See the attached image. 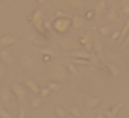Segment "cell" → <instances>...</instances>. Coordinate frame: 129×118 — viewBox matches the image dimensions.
<instances>
[{
    "label": "cell",
    "instance_id": "16",
    "mask_svg": "<svg viewBox=\"0 0 129 118\" xmlns=\"http://www.w3.org/2000/svg\"><path fill=\"white\" fill-rule=\"evenodd\" d=\"M28 39H29V42H31V43H34V45H36V46H42V45H45V42H46L45 38H43L42 35H38V34L29 35Z\"/></svg>",
    "mask_w": 129,
    "mask_h": 118
},
{
    "label": "cell",
    "instance_id": "3",
    "mask_svg": "<svg viewBox=\"0 0 129 118\" xmlns=\"http://www.w3.org/2000/svg\"><path fill=\"white\" fill-rule=\"evenodd\" d=\"M42 17H43V11H42L40 9L36 10V11L32 14V17H31L32 25H34L35 29H36V31H39L40 34L46 32V31H45V25H43V21H42Z\"/></svg>",
    "mask_w": 129,
    "mask_h": 118
},
{
    "label": "cell",
    "instance_id": "28",
    "mask_svg": "<svg viewBox=\"0 0 129 118\" xmlns=\"http://www.w3.org/2000/svg\"><path fill=\"white\" fill-rule=\"evenodd\" d=\"M122 2V13L125 15H129V0H121Z\"/></svg>",
    "mask_w": 129,
    "mask_h": 118
},
{
    "label": "cell",
    "instance_id": "26",
    "mask_svg": "<svg viewBox=\"0 0 129 118\" xmlns=\"http://www.w3.org/2000/svg\"><path fill=\"white\" fill-rule=\"evenodd\" d=\"M42 96L40 97H34L32 99V101H31V106L34 107V108H38V107H40V104H42Z\"/></svg>",
    "mask_w": 129,
    "mask_h": 118
},
{
    "label": "cell",
    "instance_id": "11",
    "mask_svg": "<svg viewBox=\"0 0 129 118\" xmlns=\"http://www.w3.org/2000/svg\"><path fill=\"white\" fill-rule=\"evenodd\" d=\"M107 20H108L110 22H114V24H117L118 21H119V15H118L117 6H115V4H112L111 9L108 10V13H107Z\"/></svg>",
    "mask_w": 129,
    "mask_h": 118
},
{
    "label": "cell",
    "instance_id": "15",
    "mask_svg": "<svg viewBox=\"0 0 129 118\" xmlns=\"http://www.w3.org/2000/svg\"><path fill=\"white\" fill-rule=\"evenodd\" d=\"M0 58H2V61H3L4 64H7V65L13 64V61H14L13 54L10 53L9 50H2V51H0Z\"/></svg>",
    "mask_w": 129,
    "mask_h": 118
},
{
    "label": "cell",
    "instance_id": "33",
    "mask_svg": "<svg viewBox=\"0 0 129 118\" xmlns=\"http://www.w3.org/2000/svg\"><path fill=\"white\" fill-rule=\"evenodd\" d=\"M67 67H68V70H70L74 75H76V74H78V70H76V67L74 64H67Z\"/></svg>",
    "mask_w": 129,
    "mask_h": 118
},
{
    "label": "cell",
    "instance_id": "35",
    "mask_svg": "<svg viewBox=\"0 0 129 118\" xmlns=\"http://www.w3.org/2000/svg\"><path fill=\"white\" fill-rule=\"evenodd\" d=\"M4 75H6V67L3 64H0V79H3Z\"/></svg>",
    "mask_w": 129,
    "mask_h": 118
},
{
    "label": "cell",
    "instance_id": "36",
    "mask_svg": "<svg viewBox=\"0 0 129 118\" xmlns=\"http://www.w3.org/2000/svg\"><path fill=\"white\" fill-rule=\"evenodd\" d=\"M119 36H121V31H115V32H112V34H111V39L112 40H117Z\"/></svg>",
    "mask_w": 129,
    "mask_h": 118
},
{
    "label": "cell",
    "instance_id": "38",
    "mask_svg": "<svg viewBox=\"0 0 129 118\" xmlns=\"http://www.w3.org/2000/svg\"><path fill=\"white\" fill-rule=\"evenodd\" d=\"M128 46H129V32L126 34L125 39H123V47H128Z\"/></svg>",
    "mask_w": 129,
    "mask_h": 118
},
{
    "label": "cell",
    "instance_id": "18",
    "mask_svg": "<svg viewBox=\"0 0 129 118\" xmlns=\"http://www.w3.org/2000/svg\"><path fill=\"white\" fill-rule=\"evenodd\" d=\"M65 3L74 10H78V9H83L85 7V3L82 0H65Z\"/></svg>",
    "mask_w": 129,
    "mask_h": 118
},
{
    "label": "cell",
    "instance_id": "2",
    "mask_svg": "<svg viewBox=\"0 0 129 118\" xmlns=\"http://www.w3.org/2000/svg\"><path fill=\"white\" fill-rule=\"evenodd\" d=\"M68 78V74H67V70L64 68V65H53L50 71V81H57V82H61V81H65Z\"/></svg>",
    "mask_w": 129,
    "mask_h": 118
},
{
    "label": "cell",
    "instance_id": "12",
    "mask_svg": "<svg viewBox=\"0 0 129 118\" xmlns=\"http://www.w3.org/2000/svg\"><path fill=\"white\" fill-rule=\"evenodd\" d=\"M71 56H72L74 58H86V60H90V58H92V54H90V51H87L86 49H85V50H79V49L72 50Z\"/></svg>",
    "mask_w": 129,
    "mask_h": 118
},
{
    "label": "cell",
    "instance_id": "31",
    "mask_svg": "<svg viewBox=\"0 0 129 118\" xmlns=\"http://www.w3.org/2000/svg\"><path fill=\"white\" fill-rule=\"evenodd\" d=\"M49 93H50V89H49V87H40V96H42L43 99L47 97Z\"/></svg>",
    "mask_w": 129,
    "mask_h": 118
},
{
    "label": "cell",
    "instance_id": "24",
    "mask_svg": "<svg viewBox=\"0 0 129 118\" xmlns=\"http://www.w3.org/2000/svg\"><path fill=\"white\" fill-rule=\"evenodd\" d=\"M54 112H56L57 117H60V118H65V117H67V111H65L62 107H56V108H54Z\"/></svg>",
    "mask_w": 129,
    "mask_h": 118
},
{
    "label": "cell",
    "instance_id": "1",
    "mask_svg": "<svg viewBox=\"0 0 129 118\" xmlns=\"http://www.w3.org/2000/svg\"><path fill=\"white\" fill-rule=\"evenodd\" d=\"M71 18H56L53 22V29L57 32V34H67L70 31V28L72 26V21Z\"/></svg>",
    "mask_w": 129,
    "mask_h": 118
},
{
    "label": "cell",
    "instance_id": "39",
    "mask_svg": "<svg viewBox=\"0 0 129 118\" xmlns=\"http://www.w3.org/2000/svg\"><path fill=\"white\" fill-rule=\"evenodd\" d=\"M96 118H107V117L104 115V112H99V114L96 115Z\"/></svg>",
    "mask_w": 129,
    "mask_h": 118
},
{
    "label": "cell",
    "instance_id": "41",
    "mask_svg": "<svg viewBox=\"0 0 129 118\" xmlns=\"http://www.w3.org/2000/svg\"><path fill=\"white\" fill-rule=\"evenodd\" d=\"M35 118H40V117H35Z\"/></svg>",
    "mask_w": 129,
    "mask_h": 118
},
{
    "label": "cell",
    "instance_id": "8",
    "mask_svg": "<svg viewBox=\"0 0 129 118\" xmlns=\"http://www.w3.org/2000/svg\"><path fill=\"white\" fill-rule=\"evenodd\" d=\"M79 42H81V45L85 46V49H86L87 51H92L93 50V36H92L90 32H87L85 36H82Z\"/></svg>",
    "mask_w": 129,
    "mask_h": 118
},
{
    "label": "cell",
    "instance_id": "7",
    "mask_svg": "<svg viewBox=\"0 0 129 118\" xmlns=\"http://www.w3.org/2000/svg\"><path fill=\"white\" fill-rule=\"evenodd\" d=\"M93 50H94V53H96V54H97L99 58L103 60L104 45H103V42H101L100 39H97V38H93Z\"/></svg>",
    "mask_w": 129,
    "mask_h": 118
},
{
    "label": "cell",
    "instance_id": "5",
    "mask_svg": "<svg viewBox=\"0 0 129 118\" xmlns=\"http://www.w3.org/2000/svg\"><path fill=\"white\" fill-rule=\"evenodd\" d=\"M11 90H13V93H14V96H15V97H17L20 101H24V100H25L28 90H26L25 87L22 86V85H20V83H11Z\"/></svg>",
    "mask_w": 129,
    "mask_h": 118
},
{
    "label": "cell",
    "instance_id": "34",
    "mask_svg": "<svg viewBox=\"0 0 129 118\" xmlns=\"http://www.w3.org/2000/svg\"><path fill=\"white\" fill-rule=\"evenodd\" d=\"M96 17V14H94V10H90V11H87L86 13V20H92V18H94Z\"/></svg>",
    "mask_w": 129,
    "mask_h": 118
},
{
    "label": "cell",
    "instance_id": "37",
    "mask_svg": "<svg viewBox=\"0 0 129 118\" xmlns=\"http://www.w3.org/2000/svg\"><path fill=\"white\" fill-rule=\"evenodd\" d=\"M20 114H18V118H25V110H24V107H20Z\"/></svg>",
    "mask_w": 129,
    "mask_h": 118
},
{
    "label": "cell",
    "instance_id": "21",
    "mask_svg": "<svg viewBox=\"0 0 129 118\" xmlns=\"http://www.w3.org/2000/svg\"><path fill=\"white\" fill-rule=\"evenodd\" d=\"M11 89H9V87H6V89H3V92H2V100L4 101V103H9L10 100H11Z\"/></svg>",
    "mask_w": 129,
    "mask_h": 118
},
{
    "label": "cell",
    "instance_id": "22",
    "mask_svg": "<svg viewBox=\"0 0 129 118\" xmlns=\"http://www.w3.org/2000/svg\"><path fill=\"white\" fill-rule=\"evenodd\" d=\"M47 87L50 89V92H58L60 89H61V83L57 81H50L47 85Z\"/></svg>",
    "mask_w": 129,
    "mask_h": 118
},
{
    "label": "cell",
    "instance_id": "19",
    "mask_svg": "<svg viewBox=\"0 0 129 118\" xmlns=\"http://www.w3.org/2000/svg\"><path fill=\"white\" fill-rule=\"evenodd\" d=\"M104 64L107 65V68L110 70V72H111V75L114 76V78H118V76H119V68H118V65L112 64V63H107V61H104Z\"/></svg>",
    "mask_w": 129,
    "mask_h": 118
},
{
    "label": "cell",
    "instance_id": "30",
    "mask_svg": "<svg viewBox=\"0 0 129 118\" xmlns=\"http://www.w3.org/2000/svg\"><path fill=\"white\" fill-rule=\"evenodd\" d=\"M40 53L46 54V56H50V57H56L57 56V53H54V51L50 50V49H42V50H40Z\"/></svg>",
    "mask_w": 129,
    "mask_h": 118
},
{
    "label": "cell",
    "instance_id": "40",
    "mask_svg": "<svg viewBox=\"0 0 129 118\" xmlns=\"http://www.w3.org/2000/svg\"><path fill=\"white\" fill-rule=\"evenodd\" d=\"M38 3H39V4H40V6H43V4H45V3H46V0H38Z\"/></svg>",
    "mask_w": 129,
    "mask_h": 118
},
{
    "label": "cell",
    "instance_id": "20",
    "mask_svg": "<svg viewBox=\"0 0 129 118\" xmlns=\"http://www.w3.org/2000/svg\"><path fill=\"white\" fill-rule=\"evenodd\" d=\"M25 83H26V86L29 87V90H32L34 93H40V87H39V85L36 83V82L34 81V79H25Z\"/></svg>",
    "mask_w": 129,
    "mask_h": 118
},
{
    "label": "cell",
    "instance_id": "32",
    "mask_svg": "<svg viewBox=\"0 0 129 118\" xmlns=\"http://www.w3.org/2000/svg\"><path fill=\"white\" fill-rule=\"evenodd\" d=\"M56 18H70V15L62 11H56Z\"/></svg>",
    "mask_w": 129,
    "mask_h": 118
},
{
    "label": "cell",
    "instance_id": "4",
    "mask_svg": "<svg viewBox=\"0 0 129 118\" xmlns=\"http://www.w3.org/2000/svg\"><path fill=\"white\" fill-rule=\"evenodd\" d=\"M58 43H60V47L64 51H72V50H76V49H78V43H76L72 38H62Z\"/></svg>",
    "mask_w": 129,
    "mask_h": 118
},
{
    "label": "cell",
    "instance_id": "14",
    "mask_svg": "<svg viewBox=\"0 0 129 118\" xmlns=\"http://www.w3.org/2000/svg\"><path fill=\"white\" fill-rule=\"evenodd\" d=\"M86 107L87 108H96L99 104L101 103V99L100 97H94V96H86Z\"/></svg>",
    "mask_w": 129,
    "mask_h": 118
},
{
    "label": "cell",
    "instance_id": "29",
    "mask_svg": "<svg viewBox=\"0 0 129 118\" xmlns=\"http://www.w3.org/2000/svg\"><path fill=\"white\" fill-rule=\"evenodd\" d=\"M70 111H71V114H72V117H75V118H81L82 112H81V110H79L78 107H71Z\"/></svg>",
    "mask_w": 129,
    "mask_h": 118
},
{
    "label": "cell",
    "instance_id": "25",
    "mask_svg": "<svg viewBox=\"0 0 129 118\" xmlns=\"http://www.w3.org/2000/svg\"><path fill=\"white\" fill-rule=\"evenodd\" d=\"M128 32H129V20L128 21H126V22H125V25H123V28L122 29H121V39H125V36H126V34H128Z\"/></svg>",
    "mask_w": 129,
    "mask_h": 118
},
{
    "label": "cell",
    "instance_id": "23",
    "mask_svg": "<svg viewBox=\"0 0 129 118\" xmlns=\"http://www.w3.org/2000/svg\"><path fill=\"white\" fill-rule=\"evenodd\" d=\"M100 34L101 35H103V36H110V38H111V34H112V31H111V28H110V26H106V25H104V26H101V28H100Z\"/></svg>",
    "mask_w": 129,
    "mask_h": 118
},
{
    "label": "cell",
    "instance_id": "13",
    "mask_svg": "<svg viewBox=\"0 0 129 118\" xmlns=\"http://www.w3.org/2000/svg\"><path fill=\"white\" fill-rule=\"evenodd\" d=\"M71 21H72V28L74 29H82L85 26V24H86V18L79 17V15H74V17L71 18Z\"/></svg>",
    "mask_w": 129,
    "mask_h": 118
},
{
    "label": "cell",
    "instance_id": "6",
    "mask_svg": "<svg viewBox=\"0 0 129 118\" xmlns=\"http://www.w3.org/2000/svg\"><path fill=\"white\" fill-rule=\"evenodd\" d=\"M20 65L22 70H32L35 65V57L32 56H22L20 58Z\"/></svg>",
    "mask_w": 129,
    "mask_h": 118
},
{
    "label": "cell",
    "instance_id": "10",
    "mask_svg": "<svg viewBox=\"0 0 129 118\" xmlns=\"http://www.w3.org/2000/svg\"><path fill=\"white\" fill-rule=\"evenodd\" d=\"M17 43V38L13 36V35H3V36H0V45L7 47V46H13Z\"/></svg>",
    "mask_w": 129,
    "mask_h": 118
},
{
    "label": "cell",
    "instance_id": "9",
    "mask_svg": "<svg viewBox=\"0 0 129 118\" xmlns=\"http://www.w3.org/2000/svg\"><path fill=\"white\" fill-rule=\"evenodd\" d=\"M121 108H122V103L112 104V106H110V108L107 110V111H104V115H106L107 118H117V115H118V112H119Z\"/></svg>",
    "mask_w": 129,
    "mask_h": 118
},
{
    "label": "cell",
    "instance_id": "17",
    "mask_svg": "<svg viewBox=\"0 0 129 118\" xmlns=\"http://www.w3.org/2000/svg\"><path fill=\"white\" fill-rule=\"evenodd\" d=\"M106 9H107L106 2H104V0H99L97 3H96V6H94V14H96V17H100V15L106 11Z\"/></svg>",
    "mask_w": 129,
    "mask_h": 118
},
{
    "label": "cell",
    "instance_id": "27",
    "mask_svg": "<svg viewBox=\"0 0 129 118\" xmlns=\"http://www.w3.org/2000/svg\"><path fill=\"white\" fill-rule=\"evenodd\" d=\"M0 118H14V117H13V114H11V112H9L6 108L0 107Z\"/></svg>",
    "mask_w": 129,
    "mask_h": 118
}]
</instances>
